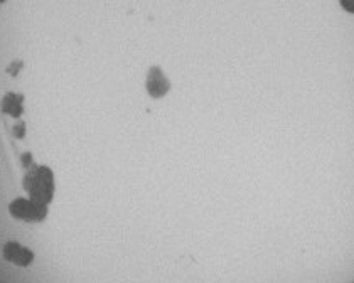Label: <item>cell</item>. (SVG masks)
Instances as JSON below:
<instances>
[{
	"label": "cell",
	"mask_w": 354,
	"mask_h": 283,
	"mask_svg": "<svg viewBox=\"0 0 354 283\" xmlns=\"http://www.w3.org/2000/svg\"><path fill=\"white\" fill-rule=\"evenodd\" d=\"M145 88H147V93L152 98H162L165 93L171 88L167 76L164 75L160 68H150L147 79H145Z\"/></svg>",
	"instance_id": "cell-1"
},
{
	"label": "cell",
	"mask_w": 354,
	"mask_h": 283,
	"mask_svg": "<svg viewBox=\"0 0 354 283\" xmlns=\"http://www.w3.org/2000/svg\"><path fill=\"white\" fill-rule=\"evenodd\" d=\"M337 2H339V7L346 14L354 15V0H337Z\"/></svg>",
	"instance_id": "cell-2"
}]
</instances>
